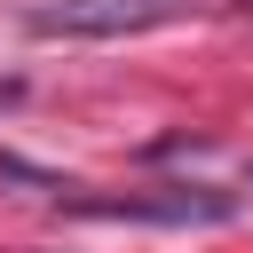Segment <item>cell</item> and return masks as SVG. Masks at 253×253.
<instances>
[{"label": "cell", "mask_w": 253, "mask_h": 253, "mask_svg": "<svg viewBox=\"0 0 253 253\" xmlns=\"http://www.w3.org/2000/svg\"><path fill=\"white\" fill-rule=\"evenodd\" d=\"M63 213H87V221H229V198L221 190H166V198H63Z\"/></svg>", "instance_id": "7a4b0ae2"}, {"label": "cell", "mask_w": 253, "mask_h": 253, "mask_svg": "<svg viewBox=\"0 0 253 253\" xmlns=\"http://www.w3.org/2000/svg\"><path fill=\"white\" fill-rule=\"evenodd\" d=\"M245 16H253V0H245Z\"/></svg>", "instance_id": "5b68a950"}, {"label": "cell", "mask_w": 253, "mask_h": 253, "mask_svg": "<svg viewBox=\"0 0 253 253\" xmlns=\"http://www.w3.org/2000/svg\"><path fill=\"white\" fill-rule=\"evenodd\" d=\"M0 182H24V190H63L47 166H32V158H16V150H0Z\"/></svg>", "instance_id": "3957f363"}, {"label": "cell", "mask_w": 253, "mask_h": 253, "mask_svg": "<svg viewBox=\"0 0 253 253\" xmlns=\"http://www.w3.org/2000/svg\"><path fill=\"white\" fill-rule=\"evenodd\" d=\"M182 16H198V0H47L24 24H32V40H134V32H158Z\"/></svg>", "instance_id": "6da1fadb"}, {"label": "cell", "mask_w": 253, "mask_h": 253, "mask_svg": "<svg viewBox=\"0 0 253 253\" xmlns=\"http://www.w3.org/2000/svg\"><path fill=\"white\" fill-rule=\"evenodd\" d=\"M16 95H24V79H0V103H16Z\"/></svg>", "instance_id": "277c9868"}]
</instances>
